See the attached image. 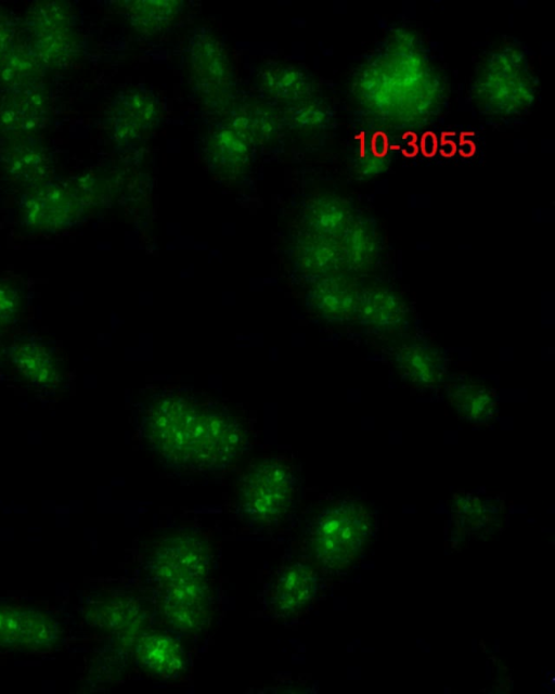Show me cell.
Listing matches in <instances>:
<instances>
[{
  "label": "cell",
  "instance_id": "obj_1",
  "mask_svg": "<svg viewBox=\"0 0 555 694\" xmlns=\"http://www.w3.org/2000/svg\"><path fill=\"white\" fill-rule=\"evenodd\" d=\"M354 89L364 111L386 127L424 125L437 112L440 77L425 50L397 35L360 68Z\"/></svg>",
  "mask_w": 555,
  "mask_h": 694
},
{
  "label": "cell",
  "instance_id": "obj_2",
  "mask_svg": "<svg viewBox=\"0 0 555 694\" xmlns=\"http://www.w3.org/2000/svg\"><path fill=\"white\" fill-rule=\"evenodd\" d=\"M143 430L159 458L178 470L222 468L244 445L243 429L230 413L181 397L156 401Z\"/></svg>",
  "mask_w": 555,
  "mask_h": 694
},
{
  "label": "cell",
  "instance_id": "obj_3",
  "mask_svg": "<svg viewBox=\"0 0 555 694\" xmlns=\"http://www.w3.org/2000/svg\"><path fill=\"white\" fill-rule=\"evenodd\" d=\"M526 55L516 48L492 52L481 64L473 85L476 104L491 115L513 116L534 100L535 79Z\"/></svg>",
  "mask_w": 555,
  "mask_h": 694
},
{
  "label": "cell",
  "instance_id": "obj_4",
  "mask_svg": "<svg viewBox=\"0 0 555 694\" xmlns=\"http://www.w3.org/2000/svg\"><path fill=\"white\" fill-rule=\"evenodd\" d=\"M294 478L289 468L267 461L249 470L240 487L237 505L242 518L251 526H266L279 520L287 511L293 496Z\"/></svg>",
  "mask_w": 555,
  "mask_h": 694
},
{
  "label": "cell",
  "instance_id": "obj_5",
  "mask_svg": "<svg viewBox=\"0 0 555 694\" xmlns=\"http://www.w3.org/2000/svg\"><path fill=\"white\" fill-rule=\"evenodd\" d=\"M369 534L366 511L358 504H344L320 515L313 528L312 549L322 563L339 566L359 554Z\"/></svg>",
  "mask_w": 555,
  "mask_h": 694
},
{
  "label": "cell",
  "instance_id": "obj_6",
  "mask_svg": "<svg viewBox=\"0 0 555 694\" xmlns=\"http://www.w3.org/2000/svg\"><path fill=\"white\" fill-rule=\"evenodd\" d=\"M209 545L195 532H178L164 538L155 548L151 568L164 586L205 582L209 568Z\"/></svg>",
  "mask_w": 555,
  "mask_h": 694
},
{
  "label": "cell",
  "instance_id": "obj_7",
  "mask_svg": "<svg viewBox=\"0 0 555 694\" xmlns=\"http://www.w3.org/2000/svg\"><path fill=\"white\" fill-rule=\"evenodd\" d=\"M162 608L173 627L191 632L201 630L207 624L210 611L206 582L165 586Z\"/></svg>",
  "mask_w": 555,
  "mask_h": 694
},
{
  "label": "cell",
  "instance_id": "obj_8",
  "mask_svg": "<svg viewBox=\"0 0 555 694\" xmlns=\"http://www.w3.org/2000/svg\"><path fill=\"white\" fill-rule=\"evenodd\" d=\"M378 243L373 221L358 214L338 240L343 269L354 273L371 269L378 256Z\"/></svg>",
  "mask_w": 555,
  "mask_h": 694
},
{
  "label": "cell",
  "instance_id": "obj_9",
  "mask_svg": "<svg viewBox=\"0 0 555 694\" xmlns=\"http://www.w3.org/2000/svg\"><path fill=\"white\" fill-rule=\"evenodd\" d=\"M141 666L152 674L171 678L184 669L185 657L180 645L170 637L152 633L141 637L138 644Z\"/></svg>",
  "mask_w": 555,
  "mask_h": 694
},
{
  "label": "cell",
  "instance_id": "obj_10",
  "mask_svg": "<svg viewBox=\"0 0 555 694\" xmlns=\"http://www.w3.org/2000/svg\"><path fill=\"white\" fill-rule=\"evenodd\" d=\"M405 314L401 298L386 287H369L361 290L357 316L363 324L380 329L399 325Z\"/></svg>",
  "mask_w": 555,
  "mask_h": 694
},
{
  "label": "cell",
  "instance_id": "obj_11",
  "mask_svg": "<svg viewBox=\"0 0 555 694\" xmlns=\"http://www.w3.org/2000/svg\"><path fill=\"white\" fill-rule=\"evenodd\" d=\"M313 592L312 571L301 564H294L280 573L274 587L273 604L282 614H294L309 603Z\"/></svg>",
  "mask_w": 555,
  "mask_h": 694
},
{
  "label": "cell",
  "instance_id": "obj_12",
  "mask_svg": "<svg viewBox=\"0 0 555 694\" xmlns=\"http://www.w3.org/2000/svg\"><path fill=\"white\" fill-rule=\"evenodd\" d=\"M319 292V307L327 316L348 319L357 314L361 288L352 278L333 277Z\"/></svg>",
  "mask_w": 555,
  "mask_h": 694
},
{
  "label": "cell",
  "instance_id": "obj_13",
  "mask_svg": "<svg viewBox=\"0 0 555 694\" xmlns=\"http://www.w3.org/2000/svg\"><path fill=\"white\" fill-rule=\"evenodd\" d=\"M453 402L459 413L473 422L487 420L495 408L494 394L477 384L460 386L453 393Z\"/></svg>",
  "mask_w": 555,
  "mask_h": 694
},
{
  "label": "cell",
  "instance_id": "obj_14",
  "mask_svg": "<svg viewBox=\"0 0 555 694\" xmlns=\"http://www.w3.org/2000/svg\"><path fill=\"white\" fill-rule=\"evenodd\" d=\"M21 371L28 378L39 382H52L55 377V365L51 357L37 346H25L16 355Z\"/></svg>",
  "mask_w": 555,
  "mask_h": 694
},
{
  "label": "cell",
  "instance_id": "obj_15",
  "mask_svg": "<svg viewBox=\"0 0 555 694\" xmlns=\"http://www.w3.org/2000/svg\"><path fill=\"white\" fill-rule=\"evenodd\" d=\"M400 362L408 375L416 382L429 383L437 377V362L426 349L408 348L402 351Z\"/></svg>",
  "mask_w": 555,
  "mask_h": 694
},
{
  "label": "cell",
  "instance_id": "obj_16",
  "mask_svg": "<svg viewBox=\"0 0 555 694\" xmlns=\"http://www.w3.org/2000/svg\"><path fill=\"white\" fill-rule=\"evenodd\" d=\"M21 297L18 293L5 284H0V318H10L18 309Z\"/></svg>",
  "mask_w": 555,
  "mask_h": 694
}]
</instances>
